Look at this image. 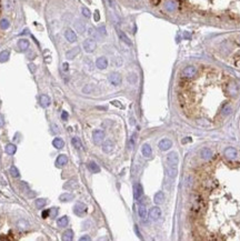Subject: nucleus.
Returning a JSON list of instances; mask_svg holds the SVG:
<instances>
[{
    "instance_id": "50",
    "label": "nucleus",
    "mask_w": 240,
    "mask_h": 241,
    "mask_svg": "<svg viewBox=\"0 0 240 241\" xmlns=\"http://www.w3.org/2000/svg\"><path fill=\"white\" fill-rule=\"evenodd\" d=\"M134 137H136V136H132V138H131V140H130V146H131V148H132V147H134Z\"/></svg>"
},
{
    "instance_id": "42",
    "label": "nucleus",
    "mask_w": 240,
    "mask_h": 241,
    "mask_svg": "<svg viewBox=\"0 0 240 241\" xmlns=\"http://www.w3.org/2000/svg\"><path fill=\"white\" fill-rule=\"evenodd\" d=\"M51 132L52 133H58L59 132V130H58V127H57L56 124H51Z\"/></svg>"
},
{
    "instance_id": "5",
    "label": "nucleus",
    "mask_w": 240,
    "mask_h": 241,
    "mask_svg": "<svg viewBox=\"0 0 240 241\" xmlns=\"http://www.w3.org/2000/svg\"><path fill=\"white\" fill-rule=\"evenodd\" d=\"M149 217H150L151 220L153 221H157L159 219L161 218V210L159 207H152L149 211Z\"/></svg>"
},
{
    "instance_id": "34",
    "label": "nucleus",
    "mask_w": 240,
    "mask_h": 241,
    "mask_svg": "<svg viewBox=\"0 0 240 241\" xmlns=\"http://www.w3.org/2000/svg\"><path fill=\"white\" fill-rule=\"evenodd\" d=\"M63 187H65V189H75V188H77V182L75 180H71V181H68Z\"/></svg>"
},
{
    "instance_id": "25",
    "label": "nucleus",
    "mask_w": 240,
    "mask_h": 241,
    "mask_svg": "<svg viewBox=\"0 0 240 241\" xmlns=\"http://www.w3.org/2000/svg\"><path fill=\"white\" fill-rule=\"evenodd\" d=\"M73 198H75V196H73L72 193H62V195H60V197H59L60 201H62V202L71 201Z\"/></svg>"
},
{
    "instance_id": "39",
    "label": "nucleus",
    "mask_w": 240,
    "mask_h": 241,
    "mask_svg": "<svg viewBox=\"0 0 240 241\" xmlns=\"http://www.w3.org/2000/svg\"><path fill=\"white\" fill-rule=\"evenodd\" d=\"M57 213H58V209L57 208H51L50 209V216L51 218H56Z\"/></svg>"
},
{
    "instance_id": "16",
    "label": "nucleus",
    "mask_w": 240,
    "mask_h": 241,
    "mask_svg": "<svg viewBox=\"0 0 240 241\" xmlns=\"http://www.w3.org/2000/svg\"><path fill=\"white\" fill-rule=\"evenodd\" d=\"M79 51H80L79 47H75V48H72L71 50H69L67 53H66V57H67V59H69V60L73 59V58H75V57H76L79 53Z\"/></svg>"
},
{
    "instance_id": "36",
    "label": "nucleus",
    "mask_w": 240,
    "mask_h": 241,
    "mask_svg": "<svg viewBox=\"0 0 240 241\" xmlns=\"http://www.w3.org/2000/svg\"><path fill=\"white\" fill-rule=\"evenodd\" d=\"M228 92L231 95H236L237 93V87L234 84H230L228 86Z\"/></svg>"
},
{
    "instance_id": "9",
    "label": "nucleus",
    "mask_w": 240,
    "mask_h": 241,
    "mask_svg": "<svg viewBox=\"0 0 240 241\" xmlns=\"http://www.w3.org/2000/svg\"><path fill=\"white\" fill-rule=\"evenodd\" d=\"M96 66L98 69L100 70H103L108 67V60H107L106 57H99L97 60H96Z\"/></svg>"
},
{
    "instance_id": "3",
    "label": "nucleus",
    "mask_w": 240,
    "mask_h": 241,
    "mask_svg": "<svg viewBox=\"0 0 240 241\" xmlns=\"http://www.w3.org/2000/svg\"><path fill=\"white\" fill-rule=\"evenodd\" d=\"M84 49L86 52H92V51L96 49V47H97V44H96V41L94 39H91V38H89V39H86L84 41Z\"/></svg>"
},
{
    "instance_id": "22",
    "label": "nucleus",
    "mask_w": 240,
    "mask_h": 241,
    "mask_svg": "<svg viewBox=\"0 0 240 241\" xmlns=\"http://www.w3.org/2000/svg\"><path fill=\"white\" fill-rule=\"evenodd\" d=\"M52 145L57 149H62L65 147V141L62 140L61 138H55L53 141H52Z\"/></svg>"
},
{
    "instance_id": "20",
    "label": "nucleus",
    "mask_w": 240,
    "mask_h": 241,
    "mask_svg": "<svg viewBox=\"0 0 240 241\" xmlns=\"http://www.w3.org/2000/svg\"><path fill=\"white\" fill-rule=\"evenodd\" d=\"M163 200H165V195H163V192H161V191L157 192L156 195H155V197H153V201H155L156 204H160V203H162Z\"/></svg>"
},
{
    "instance_id": "17",
    "label": "nucleus",
    "mask_w": 240,
    "mask_h": 241,
    "mask_svg": "<svg viewBox=\"0 0 240 241\" xmlns=\"http://www.w3.org/2000/svg\"><path fill=\"white\" fill-rule=\"evenodd\" d=\"M225 156L227 158H229V159H234V158H236V156H237V151H236V149L229 147V148H227V149L225 150Z\"/></svg>"
},
{
    "instance_id": "4",
    "label": "nucleus",
    "mask_w": 240,
    "mask_h": 241,
    "mask_svg": "<svg viewBox=\"0 0 240 241\" xmlns=\"http://www.w3.org/2000/svg\"><path fill=\"white\" fill-rule=\"evenodd\" d=\"M108 79H109V82H110L112 86H115V87L119 86V84H121V81H122L121 76H120L118 72L110 73V74H109V77H108Z\"/></svg>"
},
{
    "instance_id": "35",
    "label": "nucleus",
    "mask_w": 240,
    "mask_h": 241,
    "mask_svg": "<svg viewBox=\"0 0 240 241\" xmlns=\"http://www.w3.org/2000/svg\"><path fill=\"white\" fill-rule=\"evenodd\" d=\"M9 26H10V23H9V21H8L7 19H1V21H0V28L8 29Z\"/></svg>"
},
{
    "instance_id": "38",
    "label": "nucleus",
    "mask_w": 240,
    "mask_h": 241,
    "mask_svg": "<svg viewBox=\"0 0 240 241\" xmlns=\"http://www.w3.org/2000/svg\"><path fill=\"white\" fill-rule=\"evenodd\" d=\"M230 111H231V107L227 105V106L223 107V109H222V115H223V116H227V115H229V113H230Z\"/></svg>"
},
{
    "instance_id": "24",
    "label": "nucleus",
    "mask_w": 240,
    "mask_h": 241,
    "mask_svg": "<svg viewBox=\"0 0 240 241\" xmlns=\"http://www.w3.org/2000/svg\"><path fill=\"white\" fill-rule=\"evenodd\" d=\"M88 169H89L92 174H98V172L100 171L99 166H98L96 162H94V161H91V162L88 163Z\"/></svg>"
},
{
    "instance_id": "18",
    "label": "nucleus",
    "mask_w": 240,
    "mask_h": 241,
    "mask_svg": "<svg viewBox=\"0 0 240 241\" xmlns=\"http://www.w3.org/2000/svg\"><path fill=\"white\" fill-rule=\"evenodd\" d=\"M29 41L27 39H20L18 41V47L21 51H26L29 48Z\"/></svg>"
},
{
    "instance_id": "14",
    "label": "nucleus",
    "mask_w": 240,
    "mask_h": 241,
    "mask_svg": "<svg viewBox=\"0 0 240 241\" xmlns=\"http://www.w3.org/2000/svg\"><path fill=\"white\" fill-rule=\"evenodd\" d=\"M117 32H118V36H119V38L121 39V41H123L126 45H128V46H132V42L130 41V39H129L128 37H127V34H125V32H122L121 30H119L118 29L117 30Z\"/></svg>"
},
{
    "instance_id": "40",
    "label": "nucleus",
    "mask_w": 240,
    "mask_h": 241,
    "mask_svg": "<svg viewBox=\"0 0 240 241\" xmlns=\"http://www.w3.org/2000/svg\"><path fill=\"white\" fill-rule=\"evenodd\" d=\"M82 15H84V17L89 18L90 17V10L88 9V8H82Z\"/></svg>"
},
{
    "instance_id": "46",
    "label": "nucleus",
    "mask_w": 240,
    "mask_h": 241,
    "mask_svg": "<svg viewBox=\"0 0 240 241\" xmlns=\"http://www.w3.org/2000/svg\"><path fill=\"white\" fill-rule=\"evenodd\" d=\"M4 124H5V120H4V116H2V115H0V128H2V127H4Z\"/></svg>"
},
{
    "instance_id": "21",
    "label": "nucleus",
    "mask_w": 240,
    "mask_h": 241,
    "mask_svg": "<svg viewBox=\"0 0 240 241\" xmlns=\"http://www.w3.org/2000/svg\"><path fill=\"white\" fill-rule=\"evenodd\" d=\"M73 239V231L70 229L66 230L62 235V240L63 241H71Z\"/></svg>"
},
{
    "instance_id": "12",
    "label": "nucleus",
    "mask_w": 240,
    "mask_h": 241,
    "mask_svg": "<svg viewBox=\"0 0 240 241\" xmlns=\"http://www.w3.org/2000/svg\"><path fill=\"white\" fill-rule=\"evenodd\" d=\"M67 163H68V158L66 155H60V156H58V158H57V160H56V166L58 167V168L66 166Z\"/></svg>"
},
{
    "instance_id": "29",
    "label": "nucleus",
    "mask_w": 240,
    "mask_h": 241,
    "mask_svg": "<svg viewBox=\"0 0 240 241\" xmlns=\"http://www.w3.org/2000/svg\"><path fill=\"white\" fill-rule=\"evenodd\" d=\"M9 56H10V52L8 50L1 51L0 52V62H6L9 59Z\"/></svg>"
},
{
    "instance_id": "33",
    "label": "nucleus",
    "mask_w": 240,
    "mask_h": 241,
    "mask_svg": "<svg viewBox=\"0 0 240 241\" xmlns=\"http://www.w3.org/2000/svg\"><path fill=\"white\" fill-rule=\"evenodd\" d=\"M34 203H36V207L38 208V209H42V208L46 206L47 201H46V199H37Z\"/></svg>"
},
{
    "instance_id": "45",
    "label": "nucleus",
    "mask_w": 240,
    "mask_h": 241,
    "mask_svg": "<svg viewBox=\"0 0 240 241\" xmlns=\"http://www.w3.org/2000/svg\"><path fill=\"white\" fill-rule=\"evenodd\" d=\"M100 19V15H99V11L98 10H96L95 11V21H98Z\"/></svg>"
},
{
    "instance_id": "8",
    "label": "nucleus",
    "mask_w": 240,
    "mask_h": 241,
    "mask_svg": "<svg viewBox=\"0 0 240 241\" xmlns=\"http://www.w3.org/2000/svg\"><path fill=\"white\" fill-rule=\"evenodd\" d=\"M171 146H172V142H171V140H169V139H162V140L158 143V147H159V149H160L161 151L169 150V149L171 148Z\"/></svg>"
},
{
    "instance_id": "30",
    "label": "nucleus",
    "mask_w": 240,
    "mask_h": 241,
    "mask_svg": "<svg viewBox=\"0 0 240 241\" xmlns=\"http://www.w3.org/2000/svg\"><path fill=\"white\" fill-rule=\"evenodd\" d=\"M71 142H72V146L76 148V149H78V150H80L81 148H82V143H81V141H80V139L79 138H77V137H75V138H72V140H71Z\"/></svg>"
},
{
    "instance_id": "11",
    "label": "nucleus",
    "mask_w": 240,
    "mask_h": 241,
    "mask_svg": "<svg viewBox=\"0 0 240 241\" xmlns=\"http://www.w3.org/2000/svg\"><path fill=\"white\" fill-rule=\"evenodd\" d=\"M142 193H144V189H142V185H140V183H136L134 187V199L136 200H138V199H140L141 198V196H142Z\"/></svg>"
},
{
    "instance_id": "31",
    "label": "nucleus",
    "mask_w": 240,
    "mask_h": 241,
    "mask_svg": "<svg viewBox=\"0 0 240 241\" xmlns=\"http://www.w3.org/2000/svg\"><path fill=\"white\" fill-rule=\"evenodd\" d=\"M75 27H76V29L78 30L80 34H82L84 31V23L82 21H80V20H77L75 22Z\"/></svg>"
},
{
    "instance_id": "23",
    "label": "nucleus",
    "mask_w": 240,
    "mask_h": 241,
    "mask_svg": "<svg viewBox=\"0 0 240 241\" xmlns=\"http://www.w3.org/2000/svg\"><path fill=\"white\" fill-rule=\"evenodd\" d=\"M40 105H41V107H44V108L48 107L50 105V98L47 95H42L40 97Z\"/></svg>"
},
{
    "instance_id": "1",
    "label": "nucleus",
    "mask_w": 240,
    "mask_h": 241,
    "mask_svg": "<svg viewBox=\"0 0 240 241\" xmlns=\"http://www.w3.org/2000/svg\"><path fill=\"white\" fill-rule=\"evenodd\" d=\"M167 162L170 168H177V166L179 163L178 155L176 152H170L167 156Z\"/></svg>"
},
{
    "instance_id": "51",
    "label": "nucleus",
    "mask_w": 240,
    "mask_h": 241,
    "mask_svg": "<svg viewBox=\"0 0 240 241\" xmlns=\"http://www.w3.org/2000/svg\"><path fill=\"white\" fill-rule=\"evenodd\" d=\"M187 141H188V142H190V141H191V139H184V140H182V142H187Z\"/></svg>"
},
{
    "instance_id": "48",
    "label": "nucleus",
    "mask_w": 240,
    "mask_h": 241,
    "mask_svg": "<svg viewBox=\"0 0 240 241\" xmlns=\"http://www.w3.org/2000/svg\"><path fill=\"white\" fill-rule=\"evenodd\" d=\"M84 240H88V241H89L90 240V237H89V235H84V237H81V238H80V241H84Z\"/></svg>"
},
{
    "instance_id": "6",
    "label": "nucleus",
    "mask_w": 240,
    "mask_h": 241,
    "mask_svg": "<svg viewBox=\"0 0 240 241\" xmlns=\"http://www.w3.org/2000/svg\"><path fill=\"white\" fill-rule=\"evenodd\" d=\"M92 138H94V142L96 145H100L105 139V132L102 130H95L92 133Z\"/></svg>"
},
{
    "instance_id": "10",
    "label": "nucleus",
    "mask_w": 240,
    "mask_h": 241,
    "mask_svg": "<svg viewBox=\"0 0 240 241\" xmlns=\"http://www.w3.org/2000/svg\"><path fill=\"white\" fill-rule=\"evenodd\" d=\"M65 37H66V39L69 42H75L77 40V34H76V32L73 31L72 29H67L65 31Z\"/></svg>"
},
{
    "instance_id": "37",
    "label": "nucleus",
    "mask_w": 240,
    "mask_h": 241,
    "mask_svg": "<svg viewBox=\"0 0 240 241\" xmlns=\"http://www.w3.org/2000/svg\"><path fill=\"white\" fill-rule=\"evenodd\" d=\"M10 174H11L12 177H15V178H18L19 177V170H18L15 166H12L11 168H10Z\"/></svg>"
},
{
    "instance_id": "43",
    "label": "nucleus",
    "mask_w": 240,
    "mask_h": 241,
    "mask_svg": "<svg viewBox=\"0 0 240 241\" xmlns=\"http://www.w3.org/2000/svg\"><path fill=\"white\" fill-rule=\"evenodd\" d=\"M68 117H69V116H68V112L67 111H62V113H61V119L62 120H63V121H66V120L68 119Z\"/></svg>"
},
{
    "instance_id": "26",
    "label": "nucleus",
    "mask_w": 240,
    "mask_h": 241,
    "mask_svg": "<svg viewBox=\"0 0 240 241\" xmlns=\"http://www.w3.org/2000/svg\"><path fill=\"white\" fill-rule=\"evenodd\" d=\"M68 222H69V220H68V217H66V216H63V217H61V218L58 219V221H57V224L60 227V228H65V227H67L68 226Z\"/></svg>"
},
{
    "instance_id": "41",
    "label": "nucleus",
    "mask_w": 240,
    "mask_h": 241,
    "mask_svg": "<svg viewBox=\"0 0 240 241\" xmlns=\"http://www.w3.org/2000/svg\"><path fill=\"white\" fill-rule=\"evenodd\" d=\"M50 214V210H45V211H42V213H41V217L44 219L48 218V216Z\"/></svg>"
},
{
    "instance_id": "19",
    "label": "nucleus",
    "mask_w": 240,
    "mask_h": 241,
    "mask_svg": "<svg viewBox=\"0 0 240 241\" xmlns=\"http://www.w3.org/2000/svg\"><path fill=\"white\" fill-rule=\"evenodd\" d=\"M141 151H142V155L145 156L146 158H149L151 157V155H152V150H151V147L148 145V143H146V145H144L142 146V149H141Z\"/></svg>"
},
{
    "instance_id": "27",
    "label": "nucleus",
    "mask_w": 240,
    "mask_h": 241,
    "mask_svg": "<svg viewBox=\"0 0 240 241\" xmlns=\"http://www.w3.org/2000/svg\"><path fill=\"white\" fill-rule=\"evenodd\" d=\"M176 7H177V4H176L175 1H172V0H168V1H166V4H165V8H166L167 10H169V11L175 10Z\"/></svg>"
},
{
    "instance_id": "2",
    "label": "nucleus",
    "mask_w": 240,
    "mask_h": 241,
    "mask_svg": "<svg viewBox=\"0 0 240 241\" xmlns=\"http://www.w3.org/2000/svg\"><path fill=\"white\" fill-rule=\"evenodd\" d=\"M87 210H88V208H87V206H86L84 203H82V202H78V203L73 207V212H75V214L79 216V217L86 214V213H87Z\"/></svg>"
},
{
    "instance_id": "7",
    "label": "nucleus",
    "mask_w": 240,
    "mask_h": 241,
    "mask_svg": "<svg viewBox=\"0 0 240 241\" xmlns=\"http://www.w3.org/2000/svg\"><path fill=\"white\" fill-rule=\"evenodd\" d=\"M197 74V69L194 66H188L182 70V76L184 78H192Z\"/></svg>"
},
{
    "instance_id": "15",
    "label": "nucleus",
    "mask_w": 240,
    "mask_h": 241,
    "mask_svg": "<svg viewBox=\"0 0 240 241\" xmlns=\"http://www.w3.org/2000/svg\"><path fill=\"white\" fill-rule=\"evenodd\" d=\"M113 147H115V145H113V142H112L111 140H107L106 142L103 143V146H102V150H103V152H106V153H109V152L112 151Z\"/></svg>"
},
{
    "instance_id": "13",
    "label": "nucleus",
    "mask_w": 240,
    "mask_h": 241,
    "mask_svg": "<svg viewBox=\"0 0 240 241\" xmlns=\"http://www.w3.org/2000/svg\"><path fill=\"white\" fill-rule=\"evenodd\" d=\"M200 156H201L202 159H205V160H209V159L213 156V153H212V151L209 149V148H203V149L201 150V152H200Z\"/></svg>"
},
{
    "instance_id": "47",
    "label": "nucleus",
    "mask_w": 240,
    "mask_h": 241,
    "mask_svg": "<svg viewBox=\"0 0 240 241\" xmlns=\"http://www.w3.org/2000/svg\"><path fill=\"white\" fill-rule=\"evenodd\" d=\"M29 68H30L31 72H34V71H36V66H34V65H32V63H30V65H29Z\"/></svg>"
},
{
    "instance_id": "32",
    "label": "nucleus",
    "mask_w": 240,
    "mask_h": 241,
    "mask_svg": "<svg viewBox=\"0 0 240 241\" xmlns=\"http://www.w3.org/2000/svg\"><path fill=\"white\" fill-rule=\"evenodd\" d=\"M138 213H139V217L141 219L145 220L147 218V209H146L145 206H140L139 209H138Z\"/></svg>"
},
{
    "instance_id": "49",
    "label": "nucleus",
    "mask_w": 240,
    "mask_h": 241,
    "mask_svg": "<svg viewBox=\"0 0 240 241\" xmlns=\"http://www.w3.org/2000/svg\"><path fill=\"white\" fill-rule=\"evenodd\" d=\"M99 31H100L102 34H106V29H105V27H100V28L98 29Z\"/></svg>"
},
{
    "instance_id": "28",
    "label": "nucleus",
    "mask_w": 240,
    "mask_h": 241,
    "mask_svg": "<svg viewBox=\"0 0 240 241\" xmlns=\"http://www.w3.org/2000/svg\"><path fill=\"white\" fill-rule=\"evenodd\" d=\"M6 152L8 153V155H13V153H16V151H17V147L15 146V145H12V143H9V145H7L6 146Z\"/></svg>"
},
{
    "instance_id": "44",
    "label": "nucleus",
    "mask_w": 240,
    "mask_h": 241,
    "mask_svg": "<svg viewBox=\"0 0 240 241\" xmlns=\"http://www.w3.org/2000/svg\"><path fill=\"white\" fill-rule=\"evenodd\" d=\"M68 69H69V65H68L67 62L62 63V70H63V71H68Z\"/></svg>"
}]
</instances>
